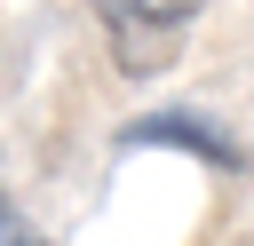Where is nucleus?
Segmentation results:
<instances>
[{"instance_id":"obj_1","label":"nucleus","mask_w":254,"mask_h":246,"mask_svg":"<svg viewBox=\"0 0 254 246\" xmlns=\"http://www.w3.org/2000/svg\"><path fill=\"white\" fill-rule=\"evenodd\" d=\"M95 16H103V40H111V63L127 79H159L190 48L198 0H95Z\"/></svg>"},{"instance_id":"obj_2","label":"nucleus","mask_w":254,"mask_h":246,"mask_svg":"<svg viewBox=\"0 0 254 246\" xmlns=\"http://www.w3.org/2000/svg\"><path fill=\"white\" fill-rule=\"evenodd\" d=\"M119 151H183V159H198V167H214V175H254V151H246L222 119L183 111V103H159V111L127 119V127H119Z\"/></svg>"},{"instance_id":"obj_3","label":"nucleus","mask_w":254,"mask_h":246,"mask_svg":"<svg viewBox=\"0 0 254 246\" xmlns=\"http://www.w3.org/2000/svg\"><path fill=\"white\" fill-rule=\"evenodd\" d=\"M0 246H40V238H32V222H24L16 206H0Z\"/></svg>"}]
</instances>
